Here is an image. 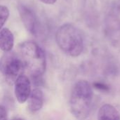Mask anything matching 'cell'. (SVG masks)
<instances>
[{
  "label": "cell",
  "mask_w": 120,
  "mask_h": 120,
  "mask_svg": "<svg viewBox=\"0 0 120 120\" xmlns=\"http://www.w3.org/2000/svg\"><path fill=\"white\" fill-rule=\"evenodd\" d=\"M92 86L86 80L77 82L71 91L69 105L72 115L78 120H86L93 105Z\"/></svg>",
  "instance_id": "obj_1"
},
{
  "label": "cell",
  "mask_w": 120,
  "mask_h": 120,
  "mask_svg": "<svg viewBox=\"0 0 120 120\" xmlns=\"http://www.w3.org/2000/svg\"><path fill=\"white\" fill-rule=\"evenodd\" d=\"M19 56L32 78L42 77L46 67V56L37 43L31 41L22 43L19 46Z\"/></svg>",
  "instance_id": "obj_2"
},
{
  "label": "cell",
  "mask_w": 120,
  "mask_h": 120,
  "mask_svg": "<svg viewBox=\"0 0 120 120\" xmlns=\"http://www.w3.org/2000/svg\"><path fill=\"white\" fill-rule=\"evenodd\" d=\"M59 48L72 57L79 56L84 50V38L78 28L71 24L60 26L56 34Z\"/></svg>",
  "instance_id": "obj_3"
},
{
  "label": "cell",
  "mask_w": 120,
  "mask_h": 120,
  "mask_svg": "<svg viewBox=\"0 0 120 120\" xmlns=\"http://www.w3.org/2000/svg\"><path fill=\"white\" fill-rule=\"evenodd\" d=\"M25 69L19 55L13 52H6L0 61V70L8 81H15Z\"/></svg>",
  "instance_id": "obj_4"
},
{
  "label": "cell",
  "mask_w": 120,
  "mask_h": 120,
  "mask_svg": "<svg viewBox=\"0 0 120 120\" xmlns=\"http://www.w3.org/2000/svg\"><path fill=\"white\" fill-rule=\"evenodd\" d=\"M31 94V82L25 75H20L15 81V95L20 103H25Z\"/></svg>",
  "instance_id": "obj_5"
},
{
  "label": "cell",
  "mask_w": 120,
  "mask_h": 120,
  "mask_svg": "<svg viewBox=\"0 0 120 120\" xmlns=\"http://www.w3.org/2000/svg\"><path fill=\"white\" fill-rule=\"evenodd\" d=\"M18 11L25 28L32 34H35L37 30V20L34 13L24 5L18 6Z\"/></svg>",
  "instance_id": "obj_6"
},
{
  "label": "cell",
  "mask_w": 120,
  "mask_h": 120,
  "mask_svg": "<svg viewBox=\"0 0 120 120\" xmlns=\"http://www.w3.org/2000/svg\"><path fill=\"white\" fill-rule=\"evenodd\" d=\"M44 104V94L40 89L36 88L30 95L28 98V108L32 112L40 110Z\"/></svg>",
  "instance_id": "obj_7"
},
{
  "label": "cell",
  "mask_w": 120,
  "mask_h": 120,
  "mask_svg": "<svg viewBox=\"0 0 120 120\" xmlns=\"http://www.w3.org/2000/svg\"><path fill=\"white\" fill-rule=\"evenodd\" d=\"M97 119L98 120H120V115L113 105L105 104L100 108Z\"/></svg>",
  "instance_id": "obj_8"
},
{
  "label": "cell",
  "mask_w": 120,
  "mask_h": 120,
  "mask_svg": "<svg viewBox=\"0 0 120 120\" xmlns=\"http://www.w3.org/2000/svg\"><path fill=\"white\" fill-rule=\"evenodd\" d=\"M14 45V37L13 33L8 28L0 30V49L4 52H9Z\"/></svg>",
  "instance_id": "obj_9"
},
{
  "label": "cell",
  "mask_w": 120,
  "mask_h": 120,
  "mask_svg": "<svg viewBox=\"0 0 120 120\" xmlns=\"http://www.w3.org/2000/svg\"><path fill=\"white\" fill-rule=\"evenodd\" d=\"M9 16V10L5 6H0V30L2 28Z\"/></svg>",
  "instance_id": "obj_10"
},
{
  "label": "cell",
  "mask_w": 120,
  "mask_h": 120,
  "mask_svg": "<svg viewBox=\"0 0 120 120\" xmlns=\"http://www.w3.org/2000/svg\"><path fill=\"white\" fill-rule=\"evenodd\" d=\"M94 87L96 88L97 90L101 91H105V92H108L110 90V87L108 84H106L105 83L103 82H96L94 84Z\"/></svg>",
  "instance_id": "obj_11"
},
{
  "label": "cell",
  "mask_w": 120,
  "mask_h": 120,
  "mask_svg": "<svg viewBox=\"0 0 120 120\" xmlns=\"http://www.w3.org/2000/svg\"><path fill=\"white\" fill-rule=\"evenodd\" d=\"M0 120H8L6 110L2 105H0Z\"/></svg>",
  "instance_id": "obj_12"
},
{
  "label": "cell",
  "mask_w": 120,
  "mask_h": 120,
  "mask_svg": "<svg viewBox=\"0 0 120 120\" xmlns=\"http://www.w3.org/2000/svg\"><path fill=\"white\" fill-rule=\"evenodd\" d=\"M39 1L46 4H53L56 3L57 0H39Z\"/></svg>",
  "instance_id": "obj_13"
},
{
  "label": "cell",
  "mask_w": 120,
  "mask_h": 120,
  "mask_svg": "<svg viewBox=\"0 0 120 120\" xmlns=\"http://www.w3.org/2000/svg\"><path fill=\"white\" fill-rule=\"evenodd\" d=\"M12 120H22V119H20V118H14V119H13Z\"/></svg>",
  "instance_id": "obj_14"
}]
</instances>
